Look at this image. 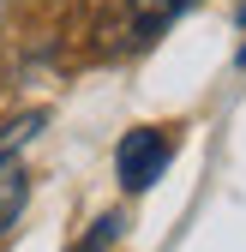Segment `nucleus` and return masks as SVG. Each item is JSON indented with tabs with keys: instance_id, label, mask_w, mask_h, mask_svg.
<instances>
[{
	"instance_id": "nucleus-1",
	"label": "nucleus",
	"mask_w": 246,
	"mask_h": 252,
	"mask_svg": "<svg viewBox=\"0 0 246 252\" xmlns=\"http://www.w3.org/2000/svg\"><path fill=\"white\" fill-rule=\"evenodd\" d=\"M168 156H174V138L156 132V126H138V132L120 138V150H114V174H120V186H126V192H144V186H156V174L168 168Z\"/></svg>"
},
{
	"instance_id": "nucleus-2",
	"label": "nucleus",
	"mask_w": 246,
	"mask_h": 252,
	"mask_svg": "<svg viewBox=\"0 0 246 252\" xmlns=\"http://www.w3.org/2000/svg\"><path fill=\"white\" fill-rule=\"evenodd\" d=\"M186 6H192V0H126V36H132V48L156 42Z\"/></svg>"
},
{
	"instance_id": "nucleus-3",
	"label": "nucleus",
	"mask_w": 246,
	"mask_h": 252,
	"mask_svg": "<svg viewBox=\"0 0 246 252\" xmlns=\"http://www.w3.org/2000/svg\"><path fill=\"white\" fill-rule=\"evenodd\" d=\"M24 192H30L24 168L12 162V150H0V234H6V228L18 222V210H24Z\"/></svg>"
},
{
	"instance_id": "nucleus-4",
	"label": "nucleus",
	"mask_w": 246,
	"mask_h": 252,
	"mask_svg": "<svg viewBox=\"0 0 246 252\" xmlns=\"http://www.w3.org/2000/svg\"><path fill=\"white\" fill-rule=\"evenodd\" d=\"M120 228H126V216H120V210L96 216V222H90V234H84V246H78V252H102V246H114V240H120Z\"/></svg>"
}]
</instances>
